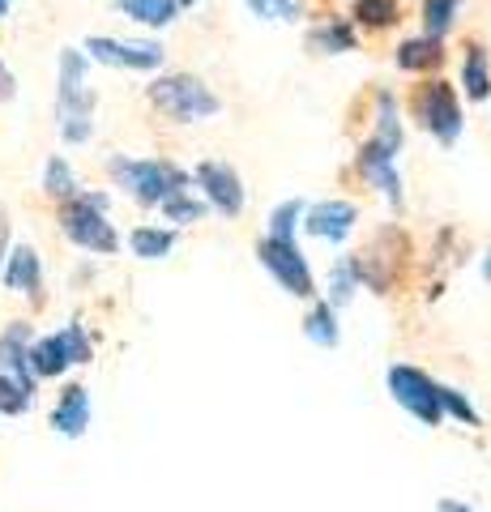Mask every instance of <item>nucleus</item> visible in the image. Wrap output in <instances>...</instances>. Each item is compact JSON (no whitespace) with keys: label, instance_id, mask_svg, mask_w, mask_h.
<instances>
[{"label":"nucleus","instance_id":"nucleus-1","mask_svg":"<svg viewBox=\"0 0 491 512\" xmlns=\"http://www.w3.org/2000/svg\"><path fill=\"white\" fill-rule=\"evenodd\" d=\"M107 171L141 205H163L167 197L188 192V175L171 163H158V158H112Z\"/></svg>","mask_w":491,"mask_h":512},{"label":"nucleus","instance_id":"nucleus-23","mask_svg":"<svg viewBox=\"0 0 491 512\" xmlns=\"http://www.w3.org/2000/svg\"><path fill=\"white\" fill-rule=\"evenodd\" d=\"M355 18L363 26H393L398 22V0H355Z\"/></svg>","mask_w":491,"mask_h":512},{"label":"nucleus","instance_id":"nucleus-16","mask_svg":"<svg viewBox=\"0 0 491 512\" xmlns=\"http://www.w3.org/2000/svg\"><path fill=\"white\" fill-rule=\"evenodd\" d=\"M376 146H385L389 154L402 150V124H398V111H393V94H380L376 99Z\"/></svg>","mask_w":491,"mask_h":512},{"label":"nucleus","instance_id":"nucleus-29","mask_svg":"<svg viewBox=\"0 0 491 512\" xmlns=\"http://www.w3.org/2000/svg\"><path fill=\"white\" fill-rule=\"evenodd\" d=\"M436 393H440V410H449L453 419H462V423H470V427H479V414H474V406H470L457 389H436Z\"/></svg>","mask_w":491,"mask_h":512},{"label":"nucleus","instance_id":"nucleus-27","mask_svg":"<svg viewBox=\"0 0 491 512\" xmlns=\"http://www.w3.org/2000/svg\"><path fill=\"white\" fill-rule=\"evenodd\" d=\"M248 9L265 22H295L299 18V0H248Z\"/></svg>","mask_w":491,"mask_h":512},{"label":"nucleus","instance_id":"nucleus-11","mask_svg":"<svg viewBox=\"0 0 491 512\" xmlns=\"http://www.w3.org/2000/svg\"><path fill=\"white\" fill-rule=\"evenodd\" d=\"M359 171H363V180H368L372 188L385 192L393 205L402 201V175H398V167H393V154H389L385 146L368 141V146L359 150Z\"/></svg>","mask_w":491,"mask_h":512},{"label":"nucleus","instance_id":"nucleus-35","mask_svg":"<svg viewBox=\"0 0 491 512\" xmlns=\"http://www.w3.org/2000/svg\"><path fill=\"white\" fill-rule=\"evenodd\" d=\"M188 5H193V0H176V9H188Z\"/></svg>","mask_w":491,"mask_h":512},{"label":"nucleus","instance_id":"nucleus-30","mask_svg":"<svg viewBox=\"0 0 491 512\" xmlns=\"http://www.w3.org/2000/svg\"><path fill=\"white\" fill-rule=\"evenodd\" d=\"M355 295V265L346 261L334 269V278H329V303H346Z\"/></svg>","mask_w":491,"mask_h":512},{"label":"nucleus","instance_id":"nucleus-26","mask_svg":"<svg viewBox=\"0 0 491 512\" xmlns=\"http://www.w3.org/2000/svg\"><path fill=\"white\" fill-rule=\"evenodd\" d=\"M30 397H35V393H26L18 380L0 372V414H9V419H13V414H26L30 410Z\"/></svg>","mask_w":491,"mask_h":512},{"label":"nucleus","instance_id":"nucleus-9","mask_svg":"<svg viewBox=\"0 0 491 512\" xmlns=\"http://www.w3.org/2000/svg\"><path fill=\"white\" fill-rule=\"evenodd\" d=\"M355 218H359V210L351 201H321V205H312V210H304V227H308V235L334 239L338 244V239L351 235Z\"/></svg>","mask_w":491,"mask_h":512},{"label":"nucleus","instance_id":"nucleus-18","mask_svg":"<svg viewBox=\"0 0 491 512\" xmlns=\"http://www.w3.org/2000/svg\"><path fill=\"white\" fill-rule=\"evenodd\" d=\"M440 56H445V52H440V39H406L402 47H398V69H410V73H415V69H432V64H440Z\"/></svg>","mask_w":491,"mask_h":512},{"label":"nucleus","instance_id":"nucleus-19","mask_svg":"<svg viewBox=\"0 0 491 512\" xmlns=\"http://www.w3.org/2000/svg\"><path fill=\"white\" fill-rule=\"evenodd\" d=\"M304 333L316 346H338V316H334V303H316L304 320Z\"/></svg>","mask_w":491,"mask_h":512},{"label":"nucleus","instance_id":"nucleus-4","mask_svg":"<svg viewBox=\"0 0 491 512\" xmlns=\"http://www.w3.org/2000/svg\"><path fill=\"white\" fill-rule=\"evenodd\" d=\"M385 380H389V393H393V402H398L402 410H410L419 423H427V427H436L440 419H445V410H440V384H432L427 380L419 367H389L385 372Z\"/></svg>","mask_w":491,"mask_h":512},{"label":"nucleus","instance_id":"nucleus-10","mask_svg":"<svg viewBox=\"0 0 491 512\" xmlns=\"http://www.w3.org/2000/svg\"><path fill=\"white\" fill-rule=\"evenodd\" d=\"M0 282L9 286V291H22L39 303V291H43V265H39V252L30 244H18L9 252V261L0 265Z\"/></svg>","mask_w":491,"mask_h":512},{"label":"nucleus","instance_id":"nucleus-7","mask_svg":"<svg viewBox=\"0 0 491 512\" xmlns=\"http://www.w3.org/2000/svg\"><path fill=\"white\" fill-rule=\"evenodd\" d=\"M86 52H90V60H99V64H112V69H137V73L163 64V47L158 43H129V39L94 35V39H86Z\"/></svg>","mask_w":491,"mask_h":512},{"label":"nucleus","instance_id":"nucleus-3","mask_svg":"<svg viewBox=\"0 0 491 512\" xmlns=\"http://www.w3.org/2000/svg\"><path fill=\"white\" fill-rule=\"evenodd\" d=\"M60 231H65L69 244L86 248V252H99V256H112L120 248V235H116L112 222H107V214L86 205L82 197L65 201V210H60Z\"/></svg>","mask_w":491,"mask_h":512},{"label":"nucleus","instance_id":"nucleus-15","mask_svg":"<svg viewBox=\"0 0 491 512\" xmlns=\"http://www.w3.org/2000/svg\"><path fill=\"white\" fill-rule=\"evenodd\" d=\"M116 5L129 13L133 22H141V26H158V30L171 26V22H176V13H180V9H176V0H116Z\"/></svg>","mask_w":491,"mask_h":512},{"label":"nucleus","instance_id":"nucleus-12","mask_svg":"<svg viewBox=\"0 0 491 512\" xmlns=\"http://www.w3.org/2000/svg\"><path fill=\"white\" fill-rule=\"evenodd\" d=\"M52 427L69 440H77L90 427V393L82 389V384H69V389L60 393V402L52 410Z\"/></svg>","mask_w":491,"mask_h":512},{"label":"nucleus","instance_id":"nucleus-17","mask_svg":"<svg viewBox=\"0 0 491 512\" xmlns=\"http://www.w3.org/2000/svg\"><path fill=\"white\" fill-rule=\"evenodd\" d=\"M129 244H133V256H141V261H163V256L176 248V235L158 231V227H137L129 235Z\"/></svg>","mask_w":491,"mask_h":512},{"label":"nucleus","instance_id":"nucleus-31","mask_svg":"<svg viewBox=\"0 0 491 512\" xmlns=\"http://www.w3.org/2000/svg\"><path fill=\"white\" fill-rule=\"evenodd\" d=\"M13 90H18V82H13V73L5 69V60H0V99H13Z\"/></svg>","mask_w":491,"mask_h":512},{"label":"nucleus","instance_id":"nucleus-13","mask_svg":"<svg viewBox=\"0 0 491 512\" xmlns=\"http://www.w3.org/2000/svg\"><path fill=\"white\" fill-rule=\"evenodd\" d=\"M26 363L30 372H35V380H52V376H65L69 367V350L65 342H60V333H52V338H39L26 346Z\"/></svg>","mask_w":491,"mask_h":512},{"label":"nucleus","instance_id":"nucleus-5","mask_svg":"<svg viewBox=\"0 0 491 512\" xmlns=\"http://www.w3.org/2000/svg\"><path fill=\"white\" fill-rule=\"evenodd\" d=\"M415 116H419V124L427 128V133L440 137L445 146H453V141L462 137V103H457L453 86H445V82L419 86V94H415Z\"/></svg>","mask_w":491,"mask_h":512},{"label":"nucleus","instance_id":"nucleus-14","mask_svg":"<svg viewBox=\"0 0 491 512\" xmlns=\"http://www.w3.org/2000/svg\"><path fill=\"white\" fill-rule=\"evenodd\" d=\"M462 86H466V99H474V103H483L491 94V60L479 43H474L462 60Z\"/></svg>","mask_w":491,"mask_h":512},{"label":"nucleus","instance_id":"nucleus-25","mask_svg":"<svg viewBox=\"0 0 491 512\" xmlns=\"http://www.w3.org/2000/svg\"><path fill=\"white\" fill-rule=\"evenodd\" d=\"M205 210H210V205H205V201H193L188 192H180V197H167V201H163L167 222H180V227H184V222H201Z\"/></svg>","mask_w":491,"mask_h":512},{"label":"nucleus","instance_id":"nucleus-32","mask_svg":"<svg viewBox=\"0 0 491 512\" xmlns=\"http://www.w3.org/2000/svg\"><path fill=\"white\" fill-rule=\"evenodd\" d=\"M5 256H9V218L0 210V265H5Z\"/></svg>","mask_w":491,"mask_h":512},{"label":"nucleus","instance_id":"nucleus-34","mask_svg":"<svg viewBox=\"0 0 491 512\" xmlns=\"http://www.w3.org/2000/svg\"><path fill=\"white\" fill-rule=\"evenodd\" d=\"M9 5H13V0H0V18H5V13H9Z\"/></svg>","mask_w":491,"mask_h":512},{"label":"nucleus","instance_id":"nucleus-6","mask_svg":"<svg viewBox=\"0 0 491 512\" xmlns=\"http://www.w3.org/2000/svg\"><path fill=\"white\" fill-rule=\"evenodd\" d=\"M257 256H261V265L269 269V274L282 282V291H291L295 299L316 295L308 261H304V252L295 248V239H265V244H257Z\"/></svg>","mask_w":491,"mask_h":512},{"label":"nucleus","instance_id":"nucleus-33","mask_svg":"<svg viewBox=\"0 0 491 512\" xmlns=\"http://www.w3.org/2000/svg\"><path fill=\"white\" fill-rule=\"evenodd\" d=\"M440 512H474V508H466V504H457V500H440Z\"/></svg>","mask_w":491,"mask_h":512},{"label":"nucleus","instance_id":"nucleus-8","mask_svg":"<svg viewBox=\"0 0 491 512\" xmlns=\"http://www.w3.org/2000/svg\"><path fill=\"white\" fill-rule=\"evenodd\" d=\"M197 184L205 188V201H210L218 214L235 218L244 210V184H240V175H235V167H227V163H201L197 167Z\"/></svg>","mask_w":491,"mask_h":512},{"label":"nucleus","instance_id":"nucleus-2","mask_svg":"<svg viewBox=\"0 0 491 512\" xmlns=\"http://www.w3.org/2000/svg\"><path fill=\"white\" fill-rule=\"evenodd\" d=\"M150 103L176 124H197V120H210V116L223 111L218 94L205 86L201 77H188V73L158 77V82L150 86Z\"/></svg>","mask_w":491,"mask_h":512},{"label":"nucleus","instance_id":"nucleus-24","mask_svg":"<svg viewBox=\"0 0 491 512\" xmlns=\"http://www.w3.org/2000/svg\"><path fill=\"white\" fill-rule=\"evenodd\" d=\"M304 218V201H282L274 214H269V239H295V227Z\"/></svg>","mask_w":491,"mask_h":512},{"label":"nucleus","instance_id":"nucleus-36","mask_svg":"<svg viewBox=\"0 0 491 512\" xmlns=\"http://www.w3.org/2000/svg\"><path fill=\"white\" fill-rule=\"evenodd\" d=\"M483 274H487V278H491V256H487V265H483Z\"/></svg>","mask_w":491,"mask_h":512},{"label":"nucleus","instance_id":"nucleus-21","mask_svg":"<svg viewBox=\"0 0 491 512\" xmlns=\"http://www.w3.org/2000/svg\"><path fill=\"white\" fill-rule=\"evenodd\" d=\"M308 43L316 47V52H351L355 47V30L342 26V22H329V26H316Z\"/></svg>","mask_w":491,"mask_h":512},{"label":"nucleus","instance_id":"nucleus-20","mask_svg":"<svg viewBox=\"0 0 491 512\" xmlns=\"http://www.w3.org/2000/svg\"><path fill=\"white\" fill-rule=\"evenodd\" d=\"M43 188H47V197H56V201H73L77 197V180H73V171H69L65 158H47Z\"/></svg>","mask_w":491,"mask_h":512},{"label":"nucleus","instance_id":"nucleus-22","mask_svg":"<svg viewBox=\"0 0 491 512\" xmlns=\"http://www.w3.org/2000/svg\"><path fill=\"white\" fill-rule=\"evenodd\" d=\"M457 18V0H427L423 5V30L427 39H445Z\"/></svg>","mask_w":491,"mask_h":512},{"label":"nucleus","instance_id":"nucleus-28","mask_svg":"<svg viewBox=\"0 0 491 512\" xmlns=\"http://www.w3.org/2000/svg\"><path fill=\"white\" fill-rule=\"evenodd\" d=\"M60 342H65L69 350V363H90V338H86V329L82 325H69V329H60Z\"/></svg>","mask_w":491,"mask_h":512}]
</instances>
